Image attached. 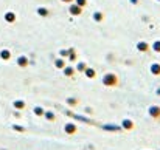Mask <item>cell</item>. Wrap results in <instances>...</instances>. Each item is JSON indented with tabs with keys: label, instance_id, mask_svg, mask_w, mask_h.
<instances>
[{
	"label": "cell",
	"instance_id": "6da1fadb",
	"mask_svg": "<svg viewBox=\"0 0 160 150\" xmlns=\"http://www.w3.org/2000/svg\"><path fill=\"white\" fill-rule=\"evenodd\" d=\"M75 132H76V125L75 124H65V133L73 135Z\"/></svg>",
	"mask_w": 160,
	"mask_h": 150
},
{
	"label": "cell",
	"instance_id": "7a4b0ae2",
	"mask_svg": "<svg viewBox=\"0 0 160 150\" xmlns=\"http://www.w3.org/2000/svg\"><path fill=\"white\" fill-rule=\"evenodd\" d=\"M149 115H151L152 118H159L160 116V108L159 107H156V105L151 107V108H149Z\"/></svg>",
	"mask_w": 160,
	"mask_h": 150
},
{
	"label": "cell",
	"instance_id": "3957f363",
	"mask_svg": "<svg viewBox=\"0 0 160 150\" xmlns=\"http://www.w3.org/2000/svg\"><path fill=\"white\" fill-rule=\"evenodd\" d=\"M121 125H123L126 130H131V129H134V122H132V121H129V119H124V121L121 122Z\"/></svg>",
	"mask_w": 160,
	"mask_h": 150
},
{
	"label": "cell",
	"instance_id": "277c9868",
	"mask_svg": "<svg viewBox=\"0 0 160 150\" xmlns=\"http://www.w3.org/2000/svg\"><path fill=\"white\" fill-rule=\"evenodd\" d=\"M45 118H47L48 121H53V119H54V115L52 113V111H47V113H45Z\"/></svg>",
	"mask_w": 160,
	"mask_h": 150
},
{
	"label": "cell",
	"instance_id": "5b68a950",
	"mask_svg": "<svg viewBox=\"0 0 160 150\" xmlns=\"http://www.w3.org/2000/svg\"><path fill=\"white\" fill-rule=\"evenodd\" d=\"M34 111H36V115H44V111H42V108H39V107H38V108H36Z\"/></svg>",
	"mask_w": 160,
	"mask_h": 150
}]
</instances>
